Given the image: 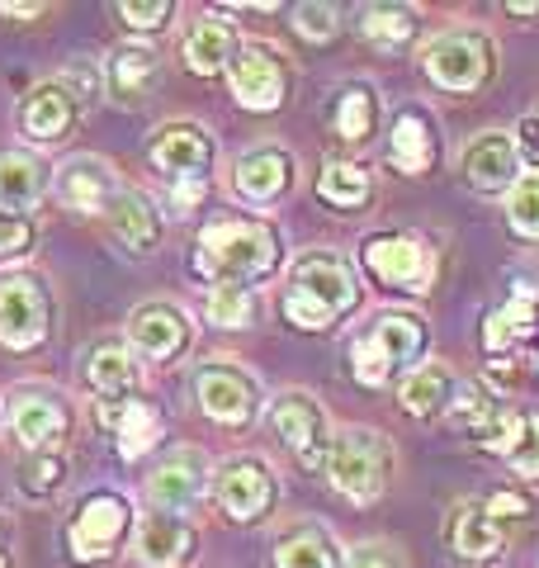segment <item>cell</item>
I'll use <instances>...</instances> for the list:
<instances>
[{"mask_svg": "<svg viewBox=\"0 0 539 568\" xmlns=\"http://www.w3.org/2000/svg\"><path fill=\"white\" fill-rule=\"evenodd\" d=\"M279 265V237L270 223L256 219H218L200 233L194 246V271L209 284H246L265 280Z\"/></svg>", "mask_w": 539, "mask_h": 568, "instance_id": "6da1fadb", "label": "cell"}, {"mask_svg": "<svg viewBox=\"0 0 539 568\" xmlns=\"http://www.w3.org/2000/svg\"><path fill=\"white\" fill-rule=\"evenodd\" d=\"M359 304V284L346 271V261L332 252H313L294 265L289 290H284V317L298 332H322L336 317H346Z\"/></svg>", "mask_w": 539, "mask_h": 568, "instance_id": "7a4b0ae2", "label": "cell"}, {"mask_svg": "<svg viewBox=\"0 0 539 568\" xmlns=\"http://www.w3.org/2000/svg\"><path fill=\"white\" fill-rule=\"evenodd\" d=\"M426 323L417 313H384L359 342L350 346V375L355 384L379 388L403 369H417V361L426 355Z\"/></svg>", "mask_w": 539, "mask_h": 568, "instance_id": "3957f363", "label": "cell"}, {"mask_svg": "<svg viewBox=\"0 0 539 568\" xmlns=\"http://www.w3.org/2000/svg\"><path fill=\"white\" fill-rule=\"evenodd\" d=\"M327 478L346 503H374L388 484V440L369 426H350V432L332 436L327 455Z\"/></svg>", "mask_w": 539, "mask_h": 568, "instance_id": "277c9868", "label": "cell"}, {"mask_svg": "<svg viewBox=\"0 0 539 568\" xmlns=\"http://www.w3.org/2000/svg\"><path fill=\"white\" fill-rule=\"evenodd\" d=\"M492 39L488 33H474V29H459V33H440L436 43H426L421 52V71L449 95H469L478 85L492 81Z\"/></svg>", "mask_w": 539, "mask_h": 568, "instance_id": "5b68a950", "label": "cell"}, {"mask_svg": "<svg viewBox=\"0 0 539 568\" xmlns=\"http://www.w3.org/2000/svg\"><path fill=\"white\" fill-rule=\"evenodd\" d=\"M123 536H129V503L119 493H90L67 526V549L77 564H95L110 559Z\"/></svg>", "mask_w": 539, "mask_h": 568, "instance_id": "8992f818", "label": "cell"}, {"mask_svg": "<svg viewBox=\"0 0 539 568\" xmlns=\"http://www.w3.org/2000/svg\"><path fill=\"white\" fill-rule=\"evenodd\" d=\"M365 271L388 284V290H407V294H421L430 275H436V256H430V246L411 233H379L365 242Z\"/></svg>", "mask_w": 539, "mask_h": 568, "instance_id": "52a82bcc", "label": "cell"}, {"mask_svg": "<svg viewBox=\"0 0 539 568\" xmlns=\"http://www.w3.org/2000/svg\"><path fill=\"white\" fill-rule=\"evenodd\" d=\"M48 290L33 275H0V346L33 351L48 336Z\"/></svg>", "mask_w": 539, "mask_h": 568, "instance_id": "ba28073f", "label": "cell"}, {"mask_svg": "<svg viewBox=\"0 0 539 568\" xmlns=\"http://www.w3.org/2000/svg\"><path fill=\"white\" fill-rule=\"evenodd\" d=\"M275 432L279 440L289 446V455L298 459L308 474L327 469V455H332V436H327V413L317 407L313 394H303V388H294V394H279L275 398Z\"/></svg>", "mask_w": 539, "mask_h": 568, "instance_id": "9c48e42d", "label": "cell"}, {"mask_svg": "<svg viewBox=\"0 0 539 568\" xmlns=\"http://www.w3.org/2000/svg\"><path fill=\"white\" fill-rule=\"evenodd\" d=\"M213 497H218V507L232 521H261V517H270L279 488H275V474H270V465L261 455H237L218 469V478H213Z\"/></svg>", "mask_w": 539, "mask_h": 568, "instance_id": "30bf717a", "label": "cell"}, {"mask_svg": "<svg viewBox=\"0 0 539 568\" xmlns=\"http://www.w3.org/2000/svg\"><path fill=\"white\" fill-rule=\"evenodd\" d=\"M148 162L166 175L171 185L204 181V171L213 166V138H209V129H200V123H190V119L161 123L148 142Z\"/></svg>", "mask_w": 539, "mask_h": 568, "instance_id": "8fae6325", "label": "cell"}, {"mask_svg": "<svg viewBox=\"0 0 539 568\" xmlns=\"http://www.w3.org/2000/svg\"><path fill=\"white\" fill-rule=\"evenodd\" d=\"M194 398H200L204 417L223 422V426H246L251 417L261 413L256 379H251L246 369H237V365H223V361L194 369Z\"/></svg>", "mask_w": 539, "mask_h": 568, "instance_id": "7c38bea8", "label": "cell"}, {"mask_svg": "<svg viewBox=\"0 0 539 568\" xmlns=\"http://www.w3.org/2000/svg\"><path fill=\"white\" fill-rule=\"evenodd\" d=\"M232 77V95H237V104H246V110H279L284 104V91H289V71H284V58L270 43H242L237 58H232L227 67Z\"/></svg>", "mask_w": 539, "mask_h": 568, "instance_id": "4fadbf2b", "label": "cell"}, {"mask_svg": "<svg viewBox=\"0 0 539 568\" xmlns=\"http://www.w3.org/2000/svg\"><path fill=\"white\" fill-rule=\"evenodd\" d=\"M204 488H209V459L200 450H175V455H166L152 469V478H148V497H152L161 511H171V517H180L185 507L200 503Z\"/></svg>", "mask_w": 539, "mask_h": 568, "instance_id": "5bb4252c", "label": "cell"}, {"mask_svg": "<svg viewBox=\"0 0 539 568\" xmlns=\"http://www.w3.org/2000/svg\"><path fill=\"white\" fill-rule=\"evenodd\" d=\"M464 181L478 194H501L516 190L520 181V152L507 133H478L469 148H464Z\"/></svg>", "mask_w": 539, "mask_h": 568, "instance_id": "9a60e30c", "label": "cell"}, {"mask_svg": "<svg viewBox=\"0 0 539 568\" xmlns=\"http://www.w3.org/2000/svg\"><path fill=\"white\" fill-rule=\"evenodd\" d=\"M232 185H237V194L251 204L279 200V194L294 185V156L284 148H251L237 156V166H232Z\"/></svg>", "mask_w": 539, "mask_h": 568, "instance_id": "2e32d148", "label": "cell"}, {"mask_svg": "<svg viewBox=\"0 0 539 568\" xmlns=\"http://www.w3.org/2000/svg\"><path fill=\"white\" fill-rule=\"evenodd\" d=\"M194 559V526L171 511H152L138 526V564L142 568H180Z\"/></svg>", "mask_w": 539, "mask_h": 568, "instance_id": "e0dca14e", "label": "cell"}, {"mask_svg": "<svg viewBox=\"0 0 539 568\" xmlns=\"http://www.w3.org/2000/svg\"><path fill=\"white\" fill-rule=\"evenodd\" d=\"M81 114V100L67 91L62 81H43V85H33L29 100L20 104V123H24V133L33 142H58L71 133V123H77Z\"/></svg>", "mask_w": 539, "mask_h": 568, "instance_id": "ac0fdd59", "label": "cell"}, {"mask_svg": "<svg viewBox=\"0 0 539 568\" xmlns=\"http://www.w3.org/2000/svg\"><path fill=\"white\" fill-rule=\"evenodd\" d=\"M129 336L152 361H175V355L190 346V317L175 304H148L129 317Z\"/></svg>", "mask_w": 539, "mask_h": 568, "instance_id": "d6986e66", "label": "cell"}, {"mask_svg": "<svg viewBox=\"0 0 539 568\" xmlns=\"http://www.w3.org/2000/svg\"><path fill=\"white\" fill-rule=\"evenodd\" d=\"M58 194L67 209L77 213H110L114 194H119V181H114V166L100 162V156H77V162H67L62 175H58Z\"/></svg>", "mask_w": 539, "mask_h": 568, "instance_id": "ffe728a7", "label": "cell"}, {"mask_svg": "<svg viewBox=\"0 0 539 568\" xmlns=\"http://www.w3.org/2000/svg\"><path fill=\"white\" fill-rule=\"evenodd\" d=\"M436 129H430V114L426 110H398L388 129V162L398 166L403 175H426L436 166Z\"/></svg>", "mask_w": 539, "mask_h": 568, "instance_id": "44dd1931", "label": "cell"}, {"mask_svg": "<svg viewBox=\"0 0 539 568\" xmlns=\"http://www.w3.org/2000/svg\"><path fill=\"white\" fill-rule=\"evenodd\" d=\"M85 384H90V394H95L100 403H129V394L138 388L133 351L119 346V342L90 346V355H85Z\"/></svg>", "mask_w": 539, "mask_h": 568, "instance_id": "7402d4cb", "label": "cell"}, {"mask_svg": "<svg viewBox=\"0 0 539 568\" xmlns=\"http://www.w3.org/2000/svg\"><path fill=\"white\" fill-rule=\"evenodd\" d=\"M156 77H161V58H156V48H148V43H123V48H114L110 67H104V85H110V95L123 100V104L148 100Z\"/></svg>", "mask_w": 539, "mask_h": 568, "instance_id": "603a6c76", "label": "cell"}, {"mask_svg": "<svg viewBox=\"0 0 539 568\" xmlns=\"http://www.w3.org/2000/svg\"><path fill=\"white\" fill-rule=\"evenodd\" d=\"M67 407L48 394H20L10 403V432L20 436V446L29 450H48L52 440L67 436Z\"/></svg>", "mask_w": 539, "mask_h": 568, "instance_id": "cb8c5ba5", "label": "cell"}, {"mask_svg": "<svg viewBox=\"0 0 539 568\" xmlns=\"http://www.w3.org/2000/svg\"><path fill=\"white\" fill-rule=\"evenodd\" d=\"M455 375L440 365V361H426V365H417V369H407L403 375V388H398V398H403V407L411 417H421V422H430V417H445L449 413V403H455Z\"/></svg>", "mask_w": 539, "mask_h": 568, "instance_id": "d4e9b609", "label": "cell"}, {"mask_svg": "<svg viewBox=\"0 0 539 568\" xmlns=\"http://www.w3.org/2000/svg\"><path fill=\"white\" fill-rule=\"evenodd\" d=\"M232 58H237V29H232L223 14H204V20L190 29V39H185L190 71L194 77H218V71L232 67Z\"/></svg>", "mask_w": 539, "mask_h": 568, "instance_id": "484cf974", "label": "cell"}, {"mask_svg": "<svg viewBox=\"0 0 539 568\" xmlns=\"http://www.w3.org/2000/svg\"><path fill=\"white\" fill-rule=\"evenodd\" d=\"M48 190V166L33 152H0V213L33 209Z\"/></svg>", "mask_w": 539, "mask_h": 568, "instance_id": "4316f807", "label": "cell"}, {"mask_svg": "<svg viewBox=\"0 0 539 568\" xmlns=\"http://www.w3.org/2000/svg\"><path fill=\"white\" fill-rule=\"evenodd\" d=\"M110 227L114 237L129 246V252H152V246L161 242V219L152 200L142 190H119L114 204H110Z\"/></svg>", "mask_w": 539, "mask_h": 568, "instance_id": "83f0119b", "label": "cell"}, {"mask_svg": "<svg viewBox=\"0 0 539 568\" xmlns=\"http://www.w3.org/2000/svg\"><path fill=\"white\" fill-rule=\"evenodd\" d=\"M449 545L459 549L464 559H497L501 555V521L492 517L482 503H464L449 521Z\"/></svg>", "mask_w": 539, "mask_h": 568, "instance_id": "f1b7e54d", "label": "cell"}, {"mask_svg": "<svg viewBox=\"0 0 539 568\" xmlns=\"http://www.w3.org/2000/svg\"><path fill=\"white\" fill-rule=\"evenodd\" d=\"M104 417H110V426H114V446H119L123 459H142L161 440V413L142 398L119 403L114 413H104Z\"/></svg>", "mask_w": 539, "mask_h": 568, "instance_id": "f546056e", "label": "cell"}, {"mask_svg": "<svg viewBox=\"0 0 539 568\" xmlns=\"http://www.w3.org/2000/svg\"><path fill=\"white\" fill-rule=\"evenodd\" d=\"M417 10L407 6H369L359 14V39L379 52H403L411 39H417Z\"/></svg>", "mask_w": 539, "mask_h": 568, "instance_id": "4dcf8cb0", "label": "cell"}, {"mask_svg": "<svg viewBox=\"0 0 539 568\" xmlns=\"http://www.w3.org/2000/svg\"><path fill=\"white\" fill-rule=\"evenodd\" d=\"M275 568H340V559L327 530L294 526L275 540Z\"/></svg>", "mask_w": 539, "mask_h": 568, "instance_id": "1f68e13d", "label": "cell"}, {"mask_svg": "<svg viewBox=\"0 0 539 568\" xmlns=\"http://www.w3.org/2000/svg\"><path fill=\"white\" fill-rule=\"evenodd\" d=\"M332 129L346 142H365L379 129V95H374L369 85H346L332 104Z\"/></svg>", "mask_w": 539, "mask_h": 568, "instance_id": "d6a6232c", "label": "cell"}, {"mask_svg": "<svg viewBox=\"0 0 539 568\" xmlns=\"http://www.w3.org/2000/svg\"><path fill=\"white\" fill-rule=\"evenodd\" d=\"M369 171L359 162H322L317 175V200H327L332 209H359L369 200Z\"/></svg>", "mask_w": 539, "mask_h": 568, "instance_id": "836d02e7", "label": "cell"}, {"mask_svg": "<svg viewBox=\"0 0 539 568\" xmlns=\"http://www.w3.org/2000/svg\"><path fill=\"white\" fill-rule=\"evenodd\" d=\"M535 323H539V308H535L530 290H520L507 308H497L488 317V327H482V342H488V351H511L516 342H526V336L535 332Z\"/></svg>", "mask_w": 539, "mask_h": 568, "instance_id": "e575fe53", "label": "cell"}, {"mask_svg": "<svg viewBox=\"0 0 539 568\" xmlns=\"http://www.w3.org/2000/svg\"><path fill=\"white\" fill-rule=\"evenodd\" d=\"M501 413H497V403L488 398V394H478V388H455V403H449V413H445V422L455 426V432H464V436H478L482 440V432L497 422Z\"/></svg>", "mask_w": 539, "mask_h": 568, "instance_id": "d590c367", "label": "cell"}, {"mask_svg": "<svg viewBox=\"0 0 539 568\" xmlns=\"http://www.w3.org/2000/svg\"><path fill=\"white\" fill-rule=\"evenodd\" d=\"M204 313L213 327H246L256 317V294L242 290V284H213Z\"/></svg>", "mask_w": 539, "mask_h": 568, "instance_id": "8d00e7d4", "label": "cell"}, {"mask_svg": "<svg viewBox=\"0 0 539 568\" xmlns=\"http://www.w3.org/2000/svg\"><path fill=\"white\" fill-rule=\"evenodd\" d=\"M507 227L516 237L539 242V175L516 181V190L507 194Z\"/></svg>", "mask_w": 539, "mask_h": 568, "instance_id": "74e56055", "label": "cell"}, {"mask_svg": "<svg viewBox=\"0 0 539 568\" xmlns=\"http://www.w3.org/2000/svg\"><path fill=\"white\" fill-rule=\"evenodd\" d=\"M67 478V459L58 455V450H39L29 459V465L20 469V488L29 493V497H48L52 488H58Z\"/></svg>", "mask_w": 539, "mask_h": 568, "instance_id": "f35d334b", "label": "cell"}, {"mask_svg": "<svg viewBox=\"0 0 539 568\" xmlns=\"http://www.w3.org/2000/svg\"><path fill=\"white\" fill-rule=\"evenodd\" d=\"M340 14H336V6H317V0H308V6H298L294 10V29L303 33L308 43H327V39H336V24Z\"/></svg>", "mask_w": 539, "mask_h": 568, "instance_id": "ab89813d", "label": "cell"}, {"mask_svg": "<svg viewBox=\"0 0 539 568\" xmlns=\"http://www.w3.org/2000/svg\"><path fill=\"white\" fill-rule=\"evenodd\" d=\"M171 14H175L171 0H142V6H138V0H123V6H119V20L129 24V29H138V33L161 29V24L171 20Z\"/></svg>", "mask_w": 539, "mask_h": 568, "instance_id": "60d3db41", "label": "cell"}, {"mask_svg": "<svg viewBox=\"0 0 539 568\" xmlns=\"http://www.w3.org/2000/svg\"><path fill=\"white\" fill-rule=\"evenodd\" d=\"M507 459H511V469H516V474L539 478V407H530V413H526V432H520L516 450H511Z\"/></svg>", "mask_w": 539, "mask_h": 568, "instance_id": "b9f144b4", "label": "cell"}, {"mask_svg": "<svg viewBox=\"0 0 539 568\" xmlns=\"http://www.w3.org/2000/svg\"><path fill=\"white\" fill-rule=\"evenodd\" d=\"M33 246V223L24 213H0V261L6 256H24Z\"/></svg>", "mask_w": 539, "mask_h": 568, "instance_id": "7bdbcfd3", "label": "cell"}, {"mask_svg": "<svg viewBox=\"0 0 539 568\" xmlns=\"http://www.w3.org/2000/svg\"><path fill=\"white\" fill-rule=\"evenodd\" d=\"M346 568H403V559H398V549H393V545L369 540V545H355L350 549Z\"/></svg>", "mask_w": 539, "mask_h": 568, "instance_id": "ee69618b", "label": "cell"}, {"mask_svg": "<svg viewBox=\"0 0 539 568\" xmlns=\"http://www.w3.org/2000/svg\"><path fill=\"white\" fill-rule=\"evenodd\" d=\"M482 507H488L497 521H520V517H530V503H526V497H520V493H511V488L492 493V497H488V503H482Z\"/></svg>", "mask_w": 539, "mask_h": 568, "instance_id": "f6af8a7d", "label": "cell"}, {"mask_svg": "<svg viewBox=\"0 0 539 568\" xmlns=\"http://www.w3.org/2000/svg\"><path fill=\"white\" fill-rule=\"evenodd\" d=\"M516 152H520V162L539 166V119H520V129H516Z\"/></svg>", "mask_w": 539, "mask_h": 568, "instance_id": "bcb514c9", "label": "cell"}, {"mask_svg": "<svg viewBox=\"0 0 539 568\" xmlns=\"http://www.w3.org/2000/svg\"><path fill=\"white\" fill-rule=\"evenodd\" d=\"M488 375L501 384V388H516L520 379H526V365H507V361H492L488 365Z\"/></svg>", "mask_w": 539, "mask_h": 568, "instance_id": "7dc6e473", "label": "cell"}, {"mask_svg": "<svg viewBox=\"0 0 539 568\" xmlns=\"http://www.w3.org/2000/svg\"><path fill=\"white\" fill-rule=\"evenodd\" d=\"M204 194V181H190V185H171V200H175V213H190V204Z\"/></svg>", "mask_w": 539, "mask_h": 568, "instance_id": "c3c4849f", "label": "cell"}, {"mask_svg": "<svg viewBox=\"0 0 539 568\" xmlns=\"http://www.w3.org/2000/svg\"><path fill=\"white\" fill-rule=\"evenodd\" d=\"M511 14H539V6H535V0H520V6H516V0H511V6H507Z\"/></svg>", "mask_w": 539, "mask_h": 568, "instance_id": "681fc988", "label": "cell"}, {"mask_svg": "<svg viewBox=\"0 0 539 568\" xmlns=\"http://www.w3.org/2000/svg\"><path fill=\"white\" fill-rule=\"evenodd\" d=\"M0 568H10V549H6V521H0Z\"/></svg>", "mask_w": 539, "mask_h": 568, "instance_id": "f907efd6", "label": "cell"}, {"mask_svg": "<svg viewBox=\"0 0 539 568\" xmlns=\"http://www.w3.org/2000/svg\"><path fill=\"white\" fill-rule=\"evenodd\" d=\"M0 10H6V14H39L43 6H0Z\"/></svg>", "mask_w": 539, "mask_h": 568, "instance_id": "816d5d0a", "label": "cell"}]
</instances>
